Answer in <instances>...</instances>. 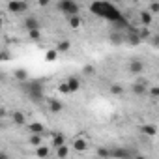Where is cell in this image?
Returning <instances> with one entry per match:
<instances>
[{"label": "cell", "instance_id": "cell-7", "mask_svg": "<svg viewBox=\"0 0 159 159\" xmlns=\"http://www.w3.org/2000/svg\"><path fill=\"white\" fill-rule=\"evenodd\" d=\"M127 69H129V73L139 75V73H142V71L146 69V66H144V62H142V60H131V62H129V66H127Z\"/></svg>", "mask_w": 159, "mask_h": 159}, {"label": "cell", "instance_id": "cell-35", "mask_svg": "<svg viewBox=\"0 0 159 159\" xmlns=\"http://www.w3.org/2000/svg\"><path fill=\"white\" fill-rule=\"evenodd\" d=\"M0 60H4V62L10 60V54H8V52H0Z\"/></svg>", "mask_w": 159, "mask_h": 159}, {"label": "cell", "instance_id": "cell-38", "mask_svg": "<svg viewBox=\"0 0 159 159\" xmlns=\"http://www.w3.org/2000/svg\"><path fill=\"white\" fill-rule=\"evenodd\" d=\"M6 157H8V153H6V152H0V159H6Z\"/></svg>", "mask_w": 159, "mask_h": 159}, {"label": "cell", "instance_id": "cell-25", "mask_svg": "<svg viewBox=\"0 0 159 159\" xmlns=\"http://www.w3.org/2000/svg\"><path fill=\"white\" fill-rule=\"evenodd\" d=\"M28 38H30L32 41H38V39H41V30H39V28L28 30Z\"/></svg>", "mask_w": 159, "mask_h": 159}, {"label": "cell", "instance_id": "cell-18", "mask_svg": "<svg viewBox=\"0 0 159 159\" xmlns=\"http://www.w3.org/2000/svg\"><path fill=\"white\" fill-rule=\"evenodd\" d=\"M67 23H69V26H71L73 30H77L79 26L83 25V23H81V17H79V13H77V15H69V17H67Z\"/></svg>", "mask_w": 159, "mask_h": 159}, {"label": "cell", "instance_id": "cell-22", "mask_svg": "<svg viewBox=\"0 0 159 159\" xmlns=\"http://www.w3.org/2000/svg\"><path fill=\"white\" fill-rule=\"evenodd\" d=\"M60 144H66V137H64L62 133H54V135H52V146L56 148V146H60Z\"/></svg>", "mask_w": 159, "mask_h": 159}, {"label": "cell", "instance_id": "cell-15", "mask_svg": "<svg viewBox=\"0 0 159 159\" xmlns=\"http://www.w3.org/2000/svg\"><path fill=\"white\" fill-rule=\"evenodd\" d=\"M13 77L17 79V81H19V83H25V81H26V79H28V71H26L25 67H17V69L13 71Z\"/></svg>", "mask_w": 159, "mask_h": 159}, {"label": "cell", "instance_id": "cell-30", "mask_svg": "<svg viewBox=\"0 0 159 159\" xmlns=\"http://www.w3.org/2000/svg\"><path fill=\"white\" fill-rule=\"evenodd\" d=\"M98 155H99V157H111V150H107V148H98Z\"/></svg>", "mask_w": 159, "mask_h": 159}, {"label": "cell", "instance_id": "cell-12", "mask_svg": "<svg viewBox=\"0 0 159 159\" xmlns=\"http://www.w3.org/2000/svg\"><path fill=\"white\" fill-rule=\"evenodd\" d=\"M11 120H13V124H15V125H26V114H25V112H21V111L11 112Z\"/></svg>", "mask_w": 159, "mask_h": 159}, {"label": "cell", "instance_id": "cell-16", "mask_svg": "<svg viewBox=\"0 0 159 159\" xmlns=\"http://www.w3.org/2000/svg\"><path fill=\"white\" fill-rule=\"evenodd\" d=\"M26 127H28V131H30V133H39V135H41V133H43V129H45L41 122H32V124H26Z\"/></svg>", "mask_w": 159, "mask_h": 159}, {"label": "cell", "instance_id": "cell-8", "mask_svg": "<svg viewBox=\"0 0 159 159\" xmlns=\"http://www.w3.org/2000/svg\"><path fill=\"white\" fill-rule=\"evenodd\" d=\"M73 150H77V152H86V150H88V140H86L84 137L75 139V140H73Z\"/></svg>", "mask_w": 159, "mask_h": 159}, {"label": "cell", "instance_id": "cell-40", "mask_svg": "<svg viewBox=\"0 0 159 159\" xmlns=\"http://www.w3.org/2000/svg\"><path fill=\"white\" fill-rule=\"evenodd\" d=\"M0 79H2V73H0Z\"/></svg>", "mask_w": 159, "mask_h": 159}, {"label": "cell", "instance_id": "cell-6", "mask_svg": "<svg viewBox=\"0 0 159 159\" xmlns=\"http://www.w3.org/2000/svg\"><path fill=\"white\" fill-rule=\"evenodd\" d=\"M133 155H137V153L135 152H129L125 148H112L111 150V157H114V159H129Z\"/></svg>", "mask_w": 159, "mask_h": 159}, {"label": "cell", "instance_id": "cell-21", "mask_svg": "<svg viewBox=\"0 0 159 159\" xmlns=\"http://www.w3.org/2000/svg\"><path fill=\"white\" fill-rule=\"evenodd\" d=\"M49 153H51V150H49L47 146H43V144L36 146V155H38V157H49Z\"/></svg>", "mask_w": 159, "mask_h": 159}, {"label": "cell", "instance_id": "cell-26", "mask_svg": "<svg viewBox=\"0 0 159 159\" xmlns=\"http://www.w3.org/2000/svg\"><path fill=\"white\" fill-rule=\"evenodd\" d=\"M30 144L36 148V146H39L41 144V135L39 133H30Z\"/></svg>", "mask_w": 159, "mask_h": 159}, {"label": "cell", "instance_id": "cell-34", "mask_svg": "<svg viewBox=\"0 0 159 159\" xmlns=\"http://www.w3.org/2000/svg\"><path fill=\"white\" fill-rule=\"evenodd\" d=\"M148 39H152V45H153V47H157V43H159V41H157V36H150Z\"/></svg>", "mask_w": 159, "mask_h": 159}, {"label": "cell", "instance_id": "cell-9", "mask_svg": "<svg viewBox=\"0 0 159 159\" xmlns=\"http://www.w3.org/2000/svg\"><path fill=\"white\" fill-rule=\"evenodd\" d=\"M125 39H127V43H129V45H133V47L140 43L139 32H137V30H133V28H129V26H127V38H125Z\"/></svg>", "mask_w": 159, "mask_h": 159}, {"label": "cell", "instance_id": "cell-28", "mask_svg": "<svg viewBox=\"0 0 159 159\" xmlns=\"http://www.w3.org/2000/svg\"><path fill=\"white\" fill-rule=\"evenodd\" d=\"M58 92H60V94H66V96H69V94H71V92H69V86H67V83H66V81L58 84Z\"/></svg>", "mask_w": 159, "mask_h": 159}, {"label": "cell", "instance_id": "cell-31", "mask_svg": "<svg viewBox=\"0 0 159 159\" xmlns=\"http://www.w3.org/2000/svg\"><path fill=\"white\" fill-rule=\"evenodd\" d=\"M83 73H84V75H94V73H96V69H94V66H90V64H88V66H84V67H83Z\"/></svg>", "mask_w": 159, "mask_h": 159}, {"label": "cell", "instance_id": "cell-3", "mask_svg": "<svg viewBox=\"0 0 159 159\" xmlns=\"http://www.w3.org/2000/svg\"><path fill=\"white\" fill-rule=\"evenodd\" d=\"M56 10L60 13H64L66 17H69V15H77L79 13V4L75 2V0H58Z\"/></svg>", "mask_w": 159, "mask_h": 159}, {"label": "cell", "instance_id": "cell-32", "mask_svg": "<svg viewBox=\"0 0 159 159\" xmlns=\"http://www.w3.org/2000/svg\"><path fill=\"white\" fill-rule=\"evenodd\" d=\"M150 96H152V99H157L159 98V88L157 86H152L150 88Z\"/></svg>", "mask_w": 159, "mask_h": 159}, {"label": "cell", "instance_id": "cell-5", "mask_svg": "<svg viewBox=\"0 0 159 159\" xmlns=\"http://www.w3.org/2000/svg\"><path fill=\"white\" fill-rule=\"evenodd\" d=\"M148 86H150L148 79H139V81L131 86V92H133L135 96H144V94L148 92Z\"/></svg>", "mask_w": 159, "mask_h": 159}, {"label": "cell", "instance_id": "cell-4", "mask_svg": "<svg viewBox=\"0 0 159 159\" xmlns=\"http://www.w3.org/2000/svg\"><path fill=\"white\" fill-rule=\"evenodd\" d=\"M8 10L11 13H25L28 10V2H26V0H10V2H8Z\"/></svg>", "mask_w": 159, "mask_h": 159}, {"label": "cell", "instance_id": "cell-2", "mask_svg": "<svg viewBox=\"0 0 159 159\" xmlns=\"http://www.w3.org/2000/svg\"><path fill=\"white\" fill-rule=\"evenodd\" d=\"M23 84V90H25V94L28 96V99L30 101H34V103H39V101H43L45 99V94H43V84L39 83V81H26L25 83H21Z\"/></svg>", "mask_w": 159, "mask_h": 159}, {"label": "cell", "instance_id": "cell-36", "mask_svg": "<svg viewBox=\"0 0 159 159\" xmlns=\"http://www.w3.org/2000/svg\"><path fill=\"white\" fill-rule=\"evenodd\" d=\"M49 2H51V0H38V4H39V6H43V8H45V6H49Z\"/></svg>", "mask_w": 159, "mask_h": 159}, {"label": "cell", "instance_id": "cell-37", "mask_svg": "<svg viewBox=\"0 0 159 159\" xmlns=\"http://www.w3.org/2000/svg\"><path fill=\"white\" fill-rule=\"evenodd\" d=\"M6 116V109H0V120H2Z\"/></svg>", "mask_w": 159, "mask_h": 159}, {"label": "cell", "instance_id": "cell-14", "mask_svg": "<svg viewBox=\"0 0 159 159\" xmlns=\"http://www.w3.org/2000/svg\"><path fill=\"white\" fill-rule=\"evenodd\" d=\"M49 109H51V112L58 114V112H62L64 105H62V101H60V99H49Z\"/></svg>", "mask_w": 159, "mask_h": 159}, {"label": "cell", "instance_id": "cell-27", "mask_svg": "<svg viewBox=\"0 0 159 159\" xmlns=\"http://www.w3.org/2000/svg\"><path fill=\"white\" fill-rule=\"evenodd\" d=\"M152 34H150V30H148V26H144L142 30H139V38H140V41H146L148 38H150Z\"/></svg>", "mask_w": 159, "mask_h": 159}, {"label": "cell", "instance_id": "cell-17", "mask_svg": "<svg viewBox=\"0 0 159 159\" xmlns=\"http://www.w3.org/2000/svg\"><path fill=\"white\" fill-rule=\"evenodd\" d=\"M140 129H142V133L148 135V137H155V135H157V127H155L153 124H144Z\"/></svg>", "mask_w": 159, "mask_h": 159}, {"label": "cell", "instance_id": "cell-11", "mask_svg": "<svg viewBox=\"0 0 159 159\" xmlns=\"http://www.w3.org/2000/svg\"><path fill=\"white\" fill-rule=\"evenodd\" d=\"M23 26H25V30L28 32V30H34V28H39L41 25H39V21H38L36 17H26V19L23 21Z\"/></svg>", "mask_w": 159, "mask_h": 159}, {"label": "cell", "instance_id": "cell-10", "mask_svg": "<svg viewBox=\"0 0 159 159\" xmlns=\"http://www.w3.org/2000/svg\"><path fill=\"white\" fill-rule=\"evenodd\" d=\"M66 83H67V86H69V92L73 94V92H77L79 88H81V79L79 77H67L66 79Z\"/></svg>", "mask_w": 159, "mask_h": 159}, {"label": "cell", "instance_id": "cell-19", "mask_svg": "<svg viewBox=\"0 0 159 159\" xmlns=\"http://www.w3.org/2000/svg\"><path fill=\"white\" fill-rule=\"evenodd\" d=\"M140 23H142L144 26H150V25H152V13H150L148 10L140 11Z\"/></svg>", "mask_w": 159, "mask_h": 159}, {"label": "cell", "instance_id": "cell-24", "mask_svg": "<svg viewBox=\"0 0 159 159\" xmlns=\"http://www.w3.org/2000/svg\"><path fill=\"white\" fill-rule=\"evenodd\" d=\"M56 58H58V51H56V49H49V51L45 52V60H47V62H54Z\"/></svg>", "mask_w": 159, "mask_h": 159}, {"label": "cell", "instance_id": "cell-1", "mask_svg": "<svg viewBox=\"0 0 159 159\" xmlns=\"http://www.w3.org/2000/svg\"><path fill=\"white\" fill-rule=\"evenodd\" d=\"M90 11L109 23H112L116 28H127V21L125 17L120 13V10L112 4V2H107V0H96V2L90 4Z\"/></svg>", "mask_w": 159, "mask_h": 159}, {"label": "cell", "instance_id": "cell-13", "mask_svg": "<svg viewBox=\"0 0 159 159\" xmlns=\"http://www.w3.org/2000/svg\"><path fill=\"white\" fill-rule=\"evenodd\" d=\"M54 155L60 157V159L67 157V155H69V144H60V146H56V148H54Z\"/></svg>", "mask_w": 159, "mask_h": 159}, {"label": "cell", "instance_id": "cell-23", "mask_svg": "<svg viewBox=\"0 0 159 159\" xmlns=\"http://www.w3.org/2000/svg\"><path fill=\"white\" fill-rule=\"evenodd\" d=\"M109 90H111V94H112V96H122V94H124V86H122V84H118V83L111 84V88H109Z\"/></svg>", "mask_w": 159, "mask_h": 159}, {"label": "cell", "instance_id": "cell-33", "mask_svg": "<svg viewBox=\"0 0 159 159\" xmlns=\"http://www.w3.org/2000/svg\"><path fill=\"white\" fill-rule=\"evenodd\" d=\"M111 41L116 43V45H120V43H122V36H120V34H112V36H111Z\"/></svg>", "mask_w": 159, "mask_h": 159}, {"label": "cell", "instance_id": "cell-39", "mask_svg": "<svg viewBox=\"0 0 159 159\" xmlns=\"http://www.w3.org/2000/svg\"><path fill=\"white\" fill-rule=\"evenodd\" d=\"M2 26H4V19H2V17H0V28H2Z\"/></svg>", "mask_w": 159, "mask_h": 159}, {"label": "cell", "instance_id": "cell-29", "mask_svg": "<svg viewBox=\"0 0 159 159\" xmlns=\"http://www.w3.org/2000/svg\"><path fill=\"white\" fill-rule=\"evenodd\" d=\"M148 11L153 15V13H159V2H152L150 4V8H148Z\"/></svg>", "mask_w": 159, "mask_h": 159}, {"label": "cell", "instance_id": "cell-20", "mask_svg": "<svg viewBox=\"0 0 159 159\" xmlns=\"http://www.w3.org/2000/svg\"><path fill=\"white\" fill-rule=\"evenodd\" d=\"M69 49H71V41H69V39H62V41L56 45V51H58V52H67Z\"/></svg>", "mask_w": 159, "mask_h": 159}]
</instances>
